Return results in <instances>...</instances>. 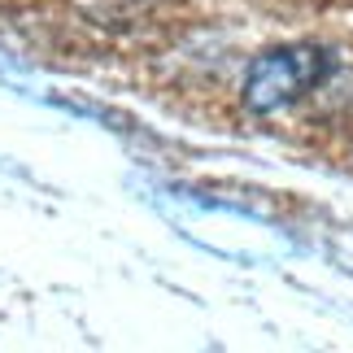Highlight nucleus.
I'll return each instance as SVG.
<instances>
[{
  "instance_id": "nucleus-1",
  "label": "nucleus",
  "mask_w": 353,
  "mask_h": 353,
  "mask_svg": "<svg viewBox=\"0 0 353 353\" xmlns=\"http://www.w3.org/2000/svg\"><path fill=\"white\" fill-rule=\"evenodd\" d=\"M323 74H327V52L323 48L314 44L270 48L244 74V105L253 114H275L283 105L301 101L310 88H319Z\"/></svg>"
}]
</instances>
